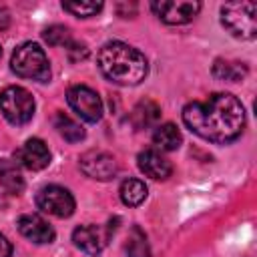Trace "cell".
Returning a JSON list of instances; mask_svg holds the SVG:
<instances>
[{
  "instance_id": "obj_8",
  "label": "cell",
  "mask_w": 257,
  "mask_h": 257,
  "mask_svg": "<svg viewBox=\"0 0 257 257\" xmlns=\"http://www.w3.org/2000/svg\"><path fill=\"white\" fill-rule=\"evenodd\" d=\"M151 10L165 24L179 26V24L191 22L199 14L201 2H191V0H161V2H151Z\"/></svg>"
},
{
  "instance_id": "obj_20",
  "label": "cell",
  "mask_w": 257,
  "mask_h": 257,
  "mask_svg": "<svg viewBox=\"0 0 257 257\" xmlns=\"http://www.w3.org/2000/svg\"><path fill=\"white\" fill-rule=\"evenodd\" d=\"M126 257H151V249H149V241L147 235L141 231V227H133L124 245Z\"/></svg>"
},
{
  "instance_id": "obj_14",
  "label": "cell",
  "mask_w": 257,
  "mask_h": 257,
  "mask_svg": "<svg viewBox=\"0 0 257 257\" xmlns=\"http://www.w3.org/2000/svg\"><path fill=\"white\" fill-rule=\"evenodd\" d=\"M24 189L20 165L12 159H0V191L4 195H18Z\"/></svg>"
},
{
  "instance_id": "obj_4",
  "label": "cell",
  "mask_w": 257,
  "mask_h": 257,
  "mask_svg": "<svg viewBox=\"0 0 257 257\" xmlns=\"http://www.w3.org/2000/svg\"><path fill=\"white\" fill-rule=\"evenodd\" d=\"M221 22L235 36L253 40L257 36V6L255 2H227L221 6Z\"/></svg>"
},
{
  "instance_id": "obj_11",
  "label": "cell",
  "mask_w": 257,
  "mask_h": 257,
  "mask_svg": "<svg viewBox=\"0 0 257 257\" xmlns=\"http://www.w3.org/2000/svg\"><path fill=\"white\" fill-rule=\"evenodd\" d=\"M108 235H110V231L102 229L98 225H80L72 231V241L82 253H86L90 257H96L104 249V245L108 241Z\"/></svg>"
},
{
  "instance_id": "obj_16",
  "label": "cell",
  "mask_w": 257,
  "mask_h": 257,
  "mask_svg": "<svg viewBox=\"0 0 257 257\" xmlns=\"http://www.w3.org/2000/svg\"><path fill=\"white\" fill-rule=\"evenodd\" d=\"M118 195H120V201L126 205V207H139L147 195H149V189L147 185L141 181V179H135V177H128L120 183L118 187Z\"/></svg>"
},
{
  "instance_id": "obj_6",
  "label": "cell",
  "mask_w": 257,
  "mask_h": 257,
  "mask_svg": "<svg viewBox=\"0 0 257 257\" xmlns=\"http://www.w3.org/2000/svg\"><path fill=\"white\" fill-rule=\"evenodd\" d=\"M68 106L86 122H98L102 118V100L96 90H92L86 84L70 86L66 92Z\"/></svg>"
},
{
  "instance_id": "obj_24",
  "label": "cell",
  "mask_w": 257,
  "mask_h": 257,
  "mask_svg": "<svg viewBox=\"0 0 257 257\" xmlns=\"http://www.w3.org/2000/svg\"><path fill=\"white\" fill-rule=\"evenodd\" d=\"M12 255V245L10 241L0 233V257H10Z\"/></svg>"
},
{
  "instance_id": "obj_21",
  "label": "cell",
  "mask_w": 257,
  "mask_h": 257,
  "mask_svg": "<svg viewBox=\"0 0 257 257\" xmlns=\"http://www.w3.org/2000/svg\"><path fill=\"white\" fill-rule=\"evenodd\" d=\"M62 8L66 12H70L72 16H78V18H90V16H96L100 10H102V2H80V0H74V2H62Z\"/></svg>"
},
{
  "instance_id": "obj_12",
  "label": "cell",
  "mask_w": 257,
  "mask_h": 257,
  "mask_svg": "<svg viewBox=\"0 0 257 257\" xmlns=\"http://www.w3.org/2000/svg\"><path fill=\"white\" fill-rule=\"evenodd\" d=\"M18 231L22 237H26L28 241L36 243V245H46V243H52L56 233L54 229L48 225L46 219H42L40 215L36 213H26V215H20L18 221Z\"/></svg>"
},
{
  "instance_id": "obj_17",
  "label": "cell",
  "mask_w": 257,
  "mask_h": 257,
  "mask_svg": "<svg viewBox=\"0 0 257 257\" xmlns=\"http://www.w3.org/2000/svg\"><path fill=\"white\" fill-rule=\"evenodd\" d=\"M159 116H161L159 104H157L155 100H149V98L141 100V102L133 108V112H131V120H133V124H135L137 128H147V126L157 124Z\"/></svg>"
},
{
  "instance_id": "obj_25",
  "label": "cell",
  "mask_w": 257,
  "mask_h": 257,
  "mask_svg": "<svg viewBox=\"0 0 257 257\" xmlns=\"http://www.w3.org/2000/svg\"><path fill=\"white\" fill-rule=\"evenodd\" d=\"M8 24H10V12L6 10V6L0 4V30L8 28Z\"/></svg>"
},
{
  "instance_id": "obj_22",
  "label": "cell",
  "mask_w": 257,
  "mask_h": 257,
  "mask_svg": "<svg viewBox=\"0 0 257 257\" xmlns=\"http://www.w3.org/2000/svg\"><path fill=\"white\" fill-rule=\"evenodd\" d=\"M44 40L50 44V46H68L72 42V36H70V30L62 24H52L48 26L44 32H42Z\"/></svg>"
},
{
  "instance_id": "obj_1",
  "label": "cell",
  "mask_w": 257,
  "mask_h": 257,
  "mask_svg": "<svg viewBox=\"0 0 257 257\" xmlns=\"http://www.w3.org/2000/svg\"><path fill=\"white\" fill-rule=\"evenodd\" d=\"M183 122L197 137L227 145L241 137L245 126V108L231 92H215L205 100H193L183 108Z\"/></svg>"
},
{
  "instance_id": "obj_2",
  "label": "cell",
  "mask_w": 257,
  "mask_h": 257,
  "mask_svg": "<svg viewBox=\"0 0 257 257\" xmlns=\"http://www.w3.org/2000/svg\"><path fill=\"white\" fill-rule=\"evenodd\" d=\"M96 62L102 76L120 86H135L149 74V62L145 54L120 40L106 42L98 50Z\"/></svg>"
},
{
  "instance_id": "obj_9",
  "label": "cell",
  "mask_w": 257,
  "mask_h": 257,
  "mask_svg": "<svg viewBox=\"0 0 257 257\" xmlns=\"http://www.w3.org/2000/svg\"><path fill=\"white\" fill-rule=\"evenodd\" d=\"M78 167L86 177L96 181H110L118 175V163L106 151H96V149L86 151L84 155H80Z\"/></svg>"
},
{
  "instance_id": "obj_3",
  "label": "cell",
  "mask_w": 257,
  "mask_h": 257,
  "mask_svg": "<svg viewBox=\"0 0 257 257\" xmlns=\"http://www.w3.org/2000/svg\"><path fill=\"white\" fill-rule=\"evenodd\" d=\"M10 66L22 78H30V80H38V82H46L50 78L48 56L36 42H22L12 52Z\"/></svg>"
},
{
  "instance_id": "obj_5",
  "label": "cell",
  "mask_w": 257,
  "mask_h": 257,
  "mask_svg": "<svg viewBox=\"0 0 257 257\" xmlns=\"http://www.w3.org/2000/svg\"><path fill=\"white\" fill-rule=\"evenodd\" d=\"M0 110L10 124H26L34 114V98L22 86H6L0 92Z\"/></svg>"
},
{
  "instance_id": "obj_13",
  "label": "cell",
  "mask_w": 257,
  "mask_h": 257,
  "mask_svg": "<svg viewBox=\"0 0 257 257\" xmlns=\"http://www.w3.org/2000/svg\"><path fill=\"white\" fill-rule=\"evenodd\" d=\"M137 165H139V169L147 177H151L155 181H165V179H169L173 175L171 161L161 151H157V149H145V151H141L139 157H137Z\"/></svg>"
},
{
  "instance_id": "obj_19",
  "label": "cell",
  "mask_w": 257,
  "mask_h": 257,
  "mask_svg": "<svg viewBox=\"0 0 257 257\" xmlns=\"http://www.w3.org/2000/svg\"><path fill=\"white\" fill-rule=\"evenodd\" d=\"M213 74L219 80L237 82L247 74V66L243 62H235V60H217L213 64Z\"/></svg>"
},
{
  "instance_id": "obj_18",
  "label": "cell",
  "mask_w": 257,
  "mask_h": 257,
  "mask_svg": "<svg viewBox=\"0 0 257 257\" xmlns=\"http://www.w3.org/2000/svg\"><path fill=\"white\" fill-rule=\"evenodd\" d=\"M54 128H56L58 135H60L64 141H68V143H78V141L84 139V128H82V124L76 122L74 118H70L68 114L60 112V110L54 114Z\"/></svg>"
},
{
  "instance_id": "obj_15",
  "label": "cell",
  "mask_w": 257,
  "mask_h": 257,
  "mask_svg": "<svg viewBox=\"0 0 257 257\" xmlns=\"http://www.w3.org/2000/svg\"><path fill=\"white\" fill-rule=\"evenodd\" d=\"M153 143L159 151H177L183 143V137H181V131L173 122H165V124L155 126Z\"/></svg>"
},
{
  "instance_id": "obj_26",
  "label": "cell",
  "mask_w": 257,
  "mask_h": 257,
  "mask_svg": "<svg viewBox=\"0 0 257 257\" xmlns=\"http://www.w3.org/2000/svg\"><path fill=\"white\" fill-rule=\"evenodd\" d=\"M0 56H2V48H0Z\"/></svg>"
},
{
  "instance_id": "obj_10",
  "label": "cell",
  "mask_w": 257,
  "mask_h": 257,
  "mask_svg": "<svg viewBox=\"0 0 257 257\" xmlns=\"http://www.w3.org/2000/svg\"><path fill=\"white\" fill-rule=\"evenodd\" d=\"M14 161L28 171H42L50 165V151L42 139H28L14 153Z\"/></svg>"
},
{
  "instance_id": "obj_23",
  "label": "cell",
  "mask_w": 257,
  "mask_h": 257,
  "mask_svg": "<svg viewBox=\"0 0 257 257\" xmlns=\"http://www.w3.org/2000/svg\"><path fill=\"white\" fill-rule=\"evenodd\" d=\"M66 48H68V54H70V60H72V62H76V60H82V58H86V56H88V48H86L84 44H76V42H70Z\"/></svg>"
},
{
  "instance_id": "obj_7",
  "label": "cell",
  "mask_w": 257,
  "mask_h": 257,
  "mask_svg": "<svg viewBox=\"0 0 257 257\" xmlns=\"http://www.w3.org/2000/svg\"><path fill=\"white\" fill-rule=\"evenodd\" d=\"M36 205L40 211L52 215V217H58V219H64V217H70L74 213V197L68 189L60 187V185H46L42 187L38 193H36Z\"/></svg>"
}]
</instances>
